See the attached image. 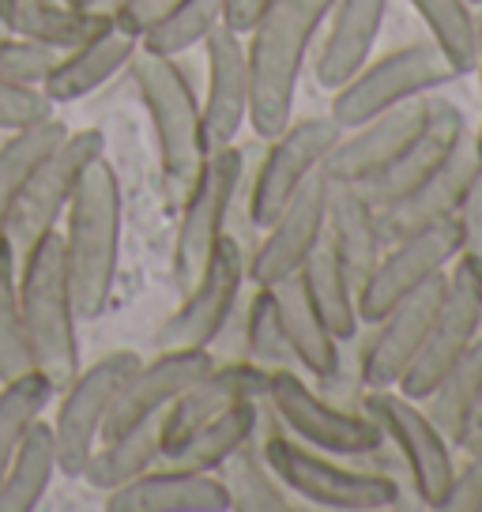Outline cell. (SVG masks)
<instances>
[{
    "label": "cell",
    "mask_w": 482,
    "mask_h": 512,
    "mask_svg": "<svg viewBox=\"0 0 482 512\" xmlns=\"http://www.w3.org/2000/svg\"><path fill=\"white\" fill-rule=\"evenodd\" d=\"M471 4H475V8H479V4H482V0H471Z\"/></svg>",
    "instance_id": "52"
},
{
    "label": "cell",
    "mask_w": 482,
    "mask_h": 512,
    "mask_svg": "<svg viewBox=\"0 0 482 512\" xmlns=\"http://www.w3.org/2000/svg\"><path fill=\"white\" fill-rule=\"evenodd\" d=\"M445 290V275L430 279L422 290L407 294L403 302H396L388 313H381L377 320L366 324V336L358 328L354 343V362H358V377L366 388H396L403 381V373L411 369V362L418 358L430 320L437 313Z\"/></svg>",
    "instance_id": "16"
},
{
    "label": "cell",
    "mask_w": 482,
    "mask_h": 512,
    "mask_svg": "<svg viewBox=\"0 0 482 512\" xmlns=\"http://www.w3.org/2000/svg\"><path fill=\"white\" fill-rule=\"evenodd\" d=\"M456 223H460V253H471L482 264V181L471 189L464 208L456 211Z\"/></svg>",
    "instance_id": "46"
},
{
    "label": "cell",
    "mask_w": 482,
    "mask_h": 512,
    "mask_svg": "<svg viewBox=\"0 0 482 512\" xmlns=\"http://www.w3.org/2000/svg\"><path fill=\"white\" fill-rule=\"evenodd\" d=\"M19 302L34 369L61 388L83 366L80 313L68 283L61 230H49L19 253Z\"/></svg>",
    "instance_id": "6"
},
{
    "label": "cell",
    "mask_w": 482,
    "mask_h": 512,
    "mask_svg": "<svg viewBox=\"0 0 482 512\" xmlns=\"http://www.w3.org/2000/svg\"><path fill=\"white\" fill-rule=\"evenodd\" d=\"M121 226H125V189L117 166L102 151L83 170L61 219L68 283L80 320H98L110 309L121 272Z\"/></svg>",
    "instance_id": "2"
},
{
    "label": "cell",
    "mask_w": 482,
    "mask_h": 512,
    "mask_svg": "<svg viewBox=\"0 0 482 512\" xmlns=\"http://www.w3.org/2000/svg\"><path fill=\"white\" fill-rule=\"evenodd\" d=\"M57 400V384L49 381L42 369H27L12 381H0V475L12 464L16 448L31 433L38 418Z\"/></svg>",
    "instance_id": "38"
},
{
    "label": "cell",
    "mask_w": 482,
    "mask_h": 512,
    "mask_svg": "<svg viewBox=\"0 0 482 512\" xmlns=\"http://www.w3.org/2000/svg\"><path fill=\"white\" fill-rule=\"evenodd\" d=\"M106 512H230V494L219 475L155 464L102 497Z\"/></svg>",
    "instance_id": "25"
},
{
    "label": "cell",
    "mask_w": 482,
    "mask_h": 512,
    "mask_svg": "<svg viewBox=\"0 0 482 512\" xmlns=\"http://www.w3.org/2000/svg\"><path fill=\"white\" fill-rule=\"evenodd\" d=\"M102 151H106V136L98 128H68L65 140L38 162V170L23 185L4 219V234L16 245V253H23L49 230H61V219H65L68 200L80 185L83 170Z\"/></svg>",
    "instance_id": "12"
},
{
    "label": "cell",
    "mask_w": 482,
    "mask_h": 512,
    "mask_svg": "<svg viewBox=\"0 0 482 512\" xmlns=\"http://www.w3.org/2000/svg\"><path fill=\"white\" fill-rule=\"evenodd\" d=\"M34 369L23 302H19V253L0 230V381H12Z\"/></svg>",
    "instance_id": "41"
},
{
    "label": "cell",
    "mask_w": 482,
    "mask_h": 512,
    "mask_svg": "<svg viewBox=\"0 0 482 512\" xmlns=\"http://www.w3.org/2000/svg\"><path fill=\"white\" fill-rule=\"evenodd\" d=\"M471 76L479 80V121L471 128H475V136H479V144H482V23H479V49H475V68H471Z\"/></svg>",
    "instance_id": "49"
},
{
    "label": "cell",
    "mask_w": 482,
    "mask_h": 512,
    "mask_svg": "<svg viewBox=\"0 0 482 512\" xmlns=\"http://www.w3.org/2000/svg\"><path fill=\"white\" fill-rule=\"evenodd\" d=\"M324 223H328V177L321 170L260 230L257 245L249 253V283L272 287L298 272L306 264V256L317 249V241L324 238Z\"/></svg>",
    "instance_id": "18"
},
{
    "label": "cell",
    "mask_w": 482,
    "mask_h": 512,
    "mask_svg": "<svg viewBox=\"0 0 482 512\" xmlns=\"http://www.w3.org/2000/svg\"><path fill=\"white\" fill-rule=\"evenodd\" d=\"M456 80H460V72L449 64V57L430 38H418V42L388 49L381 57H370L351 80L339 83L328 102V117L347 132L400 102L434 95Z\"/></svg>",
    "instance_id": "8"
},
{
    "label": "cell",
    "mask_w": 482,
    "mask_h": 512,
    "mask_svg": "<svg viewBox=\"0 0 482 512\" xmlns=\"http://www.w3.org/2000/svg\"><path fill=\"white\" fill-rule=\"evenodd\" d=\"M260 445L283 486L298 497V505H309V509L381 512L396 509L403 497H411L392 475L377 471L362 456L347 460V456H332V452L294 441L268 418V411H264Z\"/></svg>",
    "instance_id": "5"
},
{
    "label": "cell",
    "mask_w": 482,
    "mask_h": 512,
    "mask_svg": "<svg viewBox=\"0 0 482 512\" xmlns=\"http://www.w3.org/2000/svg\"><path fill=\"white\" fill-rule=\"evenodd\" d=\"M68 4H76V8H91V0H68Z\"/></svg>",
    "instance_id": "51"
},
{
    "label": "cell",
    "mask_w": 482,
    "mask_h": 512,
    "mask_svg": "<svg viewBox=\"0 0 482 512\" xmlns=\"http://www.w3.org/2000/svg\"><path fill=\"white\" fill-rule=\"evenodd\" d=\"M479 181H482V144H479V136H475V128H471V121H467L464 132H460V140L452 144L449 159L441 162L411 196H403L400 204H392V208L381 211L388 238L407 234V230H415V226L452 219L456 211L464 208V200L471 196V189H475Z\"/></svg>",
    "instance_id": "23"
},
{
    "label": "cell",
    "mask_w": 482,
    "mask_h": 512,
    "mask_svg": "<svg viewBox=\"0 0 482 512\" xmlns=\"http://www.w3.org/2000/svg\"><path fill=\"white\" fill-rule=\"evenodd\" d=\"M441 512H482V445L467 448L464 464H456Z\"/></svg>",
    "instance_id": "44"
},
{
    "label": "cell",
    "mask_w": 482,
    "mask_h": 512,
    "mask_svg": "<svg viewBox=\"0 0 482 512\" xmlns=\"http://www.w3.org/2000/svg\"><path fill=\"white\" fill-rule=\"evenodd\" d=\"M306 294L313 298V305L321 309V317L328 320V328L336 332L343 343H351L362 328V313H358V283L351 279L347 264L339 260L336 245L324 234L317 241V249L306 256V264L298 268Z\"/></svg>",
    "instance_id": "31"
},
{
    "label": "cell",
    "mask_w": 482,
    "mask_h": 512,
    "mask_svg": "<svg viewBox=\"0 0 482 512\" xmlns=\"http://www.w3.org/2000/svg\"><path fill=\"white\" fill-rule=\"evenodd\" d=\"M170 4H174V0H125V4L117 8V16H110V19L121 31H129L132 38L144 42V34L170 12Z\"/></svg>",
    "instance_id": "45"
},
{
    "label": "cell",
    "mask_w": 482,
    "mask_h": 512,
    "mask_svg": "<svg viewBox=\"0 0 482 512\" xmlns=\"http://www.w3.org/2000/svg\"><path fill=\"white\" fill-rule=\"evenodd\" d=\"M226 23V0H174L170 12L144 34L140 49L162 57H189Z\"/></svg>",
    "instance_id": "39"
},
{
    "label": "cell",
    "mask_w": 482,
    "mask_h": 512,
    "mask_svg": "<svg viewBox=\"0 0 482 512\" xmlns=\"http://www.w3.org/2000/svg\"><path fill=\"white\" fill-rule=\"evenodd\" d=\"M144 358L136 351H106L91 366H80L76 377L57 388L53 400V441H57V460L61 475L80 479L83 464L91 460V452L102 441L106 418L113 411V400L121 392V384L132 377V369Z\"/></svg>",
    "instance_id": "11"
},
{
    "label": "cell",
    "mask_w": 482,
    "mask_h": 512,
    "mask_svg": "<svg viewBox=\"0 0 482 512\" xmlns=\"http://www.w3.org/2000/svg\"><path fill=\"white\" fill-rule=\"evenodd\" d=\"M211 366H215V354L211 351H196V347H159L155 358L140 362V366L132 369L129 381L121 384L102 437L162 418L170 411V403H174L196 377H204Z\"/></svg>",
    "instance_id": "20"
},
{
    "label": "cell",
    "mask_w": 482,
    "mask_h": 512,
    "mask_svg": "<svg viewBox=\"0 0 482 512\" xmlns=\"http://www.w3.org/2000/svg\"><path fill=\"white\" fill-rule=\"evenodd\" d=\"M125 0H91V12H102V16H117V8H121Z\"/></svg>",
    "instance_id": "50"
},
{
    "label": "cell",
    "mask_w": 482,
    "mask_h": 512,
    "mask_svg": "<svg viewBox=\"0 0 482 512\" xmlns=\"http://www.w3.org/2000/svg\"><path fill=\"white\" fill-rule=\"evenodd\" d=\"M358 407L377 422L381 437L403 460L411 479V497L422 509L441 512V501L449 494L452 471H456V448L437 430L434 418L426 415L422 400L403 396L400 388H366Z\"/></svg>",
    "instance_id": "10"
},
{
    "label": "cell",
    "mask_w": 482,
    "mask_h": 512,
    "mask_svg": "<svg viewBox=\"0 0 482 512\" xmlns=\"http://www.w3.org/2000/svg\"><path fill=\"white\" fill-rule=\"evenodd\" d=\"M264 430V403L260 400H245L234 403L226 415L211 418L208 426H200L193 437H185L177 448H170L162 456V464L174 467H189V471H219V467L238 452L249 437H257Z\"/></svg>",
    "instance_id": "32"
},
{
    "label": "cell",
    "mask_w": 482,
    "mask_h": 512,
    "mask_svg": "<svg viewBox=\"0 0 482 512\" xmlns=\"http://www.w3.org/2000/svg\"><path fill=\"white\" fill-rule=\"evenodd\" d=\"M268 388V369L245 358H215V366L196 377L162 415V456L177 448L185 437H193L200 426H208L211 418L226 415L234 403L264 400Z\"/></svg>",
    "instance_id": "21"
},
{
    "label": "cell",
    "mask_w": 482,
    "mask_h": 512,
    "mask_svg": "<svg viewBox=\"0 0 482 512\" xmlns=\"http://www.w3.org/2000/svg\"><path fill=\"white\" fill-rule=\"evenodd\" d=\"M332 0H268L245 31L249 57V128L268 140L294 117L298 80L306 76Z\"/></svg>",
    "instance_id": "1"
},
{
    "label": "cell",
    "mask_w": 482,
    "mask_h": 512,
    "mask_svg": "<svg viewBox=\"0 0 482 512\" xmlns=\"http://www.w3.org/2000/svg\"><path fill=\"white\" fill-rule=\"evenodd\" d=\"M460 253V223L456 215L441 219V223L415 226L407 234L388 238L381 260L373 264V272L362 279L358 287V313L362 324L377 320L388 313L396 302H403L407 294L422 290L430 279L449 272V264Z\"/></svg>",
    "instance_id": "14"
},
{
    "label": "cell",
    "mask_w": 482,
    "mask_h": 512,
    "mask_svg": "<svg viewBox=\"0 0 482 512\" xmlns=\"http://www.w3.org/2000/svg\"><path fill=\"white\" fill-rule=\"evenodd\" d=\"M249 287V253L238 238L226 234L223 245L211 253L208 268L200 272L189 290L177 294V309L159 324V347H196L211 351L215 336L223 332L230 313L238 309L241 294Z\"/></svg>",
    "instance_id": "15"
},
{
    "label": "cell",
    "mask_w": 482,
    "mask_h": 512,
    "mask_svg": "<svg viewBox=\"0 0 482 512\" xmlns=\"http://www.w3.org/2000/svg\"><path fill=\"white\" fill-rule=\"evenodd\" d=\"M388 16V0H332L317 46L309 57V76L321 91H336L373 57Z\"/></svg>",
    "instance_id": "22"
},
{
    "label": "cell",
    "mask_w": 482,
    "mask_h": 512,
    "mask_svg": "<svg viewBox=\"0 0 482 512\" xmlns=\"http://www.w3.org/2000/svg\"><path fill=\"white\" fill-rule=\"evenodd\" d=\"M129 80L147 113L162 181L170 192H185L200 162L208 159L204 106L189 57H162L140 49L129 64Z\"/></svg>",
    "instance_id": "4"
},
{
    "label": "cell",
    "mask_w": 482,
    "mask_h": 512,
    "mask_svg": "<svg viewBox=\"0 0 482 512\" xmlns=\"http://www.w3.org/2000/svg\"><path fill=\"white\" fill-rule=\"evenodd\" d=\"M339 136L343 128L328 113H309V117H290L287 128L260 140L264 151L257 155V162H253V147H245V177H241L238 204L230 219V238H238L245 253H253L260 230L287 208L290 196L313 174H321Z\"/></svg>",
    "instance_id": "3"
},
{
    "label": "cell",
    "mask_w": 482,
    "mask_h": 512,
    "mask_svg": "<svg viewBox=\"0 0 482 512\" xmlns=\"http://www.w3.org/2000/svg\"><path fill=\"white\" fill-rule=\"evenodd\" d=\"M204 53V140L208 151L238 144L249 125V57H245V34L223 23L200 46Z\"/></svg>",
    "instance_id": "19"
},
{
    "label": "cell",
    "mask_w": 482,
    "mask_h": 512,
    "mask_svg": "<svg viewBox=\"0 0 482 512\" xmlns=\"http://www.w3.org/2000/svg\"><path fill=\"white\" fill-rule=\"evenodd\" d=\"M264 4L268 0H226V23L234 27V31H249L253 27V19L264 12Z\"/></svg>",
    "instance_id": "47"
},
{
    "label": "cell",
    "mask_w": 482,
    "mask_h": 512,
    "mask_svg": "<svg viewBox=\"0 0 482 512\" xmlns=\"http://www.w3.org/2000/svg\"><path fill=\"white\" fill-rule=\"evenodd\" d=\"M57 475H61V460H57L53 426L46 418H38L31 433L23 437V445L16 448L12 464L0 475V512H34L46 501Z\"/></svg>",
    "instance_id": "33"
},
{
    "label": "cell",
    "mask_w": 482,
    "mask_h": 512,
    "mask_svg": "<svg viewBox=\"0 0 482 512\" xmlns=\"http://www.w3.org/2000/svg\"><path fill=\"white\" fill-rule=\"evenodd\" d=\"M479 16H482V4H479Z\"/></svg>",
    "instance_id": "53"
},
{
    "label": "cell",
    "mask_w": 482,
    "mask_h": 512,
    "mask_svg": "<svg viewBox=\"0 0 482 512\" xmlns=\"http://www.w3.org/2000/svg\"><path fill=\"white\" fill-rule=\"evenodd\" d=\"M215 475L223 479L226 494H230V512H287L298 505V497L290 494L268 464L260 433L249 437Z\"/></svg>",
    "instance_id": "34"
},
{
    "label": "cell",
    "mask_w": 482,
    "mask_h": 512,
    "mask_svg": "<svg viewBox=\"0 0 482 512\" xmlns=\"http://www.w3.org/2000/svg\"><path fill=\"white\" fill-rule=\"evenodd\" d=\"M482 332V264L471 253H456L445 272V290L437 313L430 320V332L411 369L396 384L403 396L426 400L430 388L441 381V373L471 347V339Z\"/></svg>",
    "instance_id": "13"
},
{
    "label": "cell",
    "mask_w": 482,
    "mask_h": 512,
    "mask_svg": "<svg viewBox=\"0 0 482 512\" xmlns=\"http://www.w3.org/2000/svg\"><path fill=\"white\" fill-rule=\"evenodd\" d=\"M65 132H68V125L53 113L46 121H34V125L16 128V132L4 136V144H0V230H4L8 208L16 204V196L23 192V185H27L31 174L38 170V162L65 140Z\"/></svg>",
    "instance_id": "36"
},
{
    "label": "cell",
    "mask_w": 482,
    "mask_h": 512,
    "mask_svg": "<svg viewBox=\"0 0 482 512\" xmlns=\"http://www.w3.org/2000/svg\"><path fill=\"white\" fill-rule=\"evenodd\" d=\"M102 19V12L76 8L68 0H0V31L23 34L57 53L80 46L87 34L102 27Z\"/></svg>",
    "instance_id": "29"
},
{
    "label": "cell",
    "mask_w": 482,
    "mask_h": 512,
    "mask_svg": "<svg viewBox=\"0 0 482 512\" xmlns=\"http://www.w3.org/2000/svg\"><path fill=\"white\" fill-rule=\"evenodd\" d=\"M57 49L42 46V42H31L23 34L0 31V76L16 83H27V87H42L46 76L57 64Z\"/></svg>",
    "instance_id": "42"
},
{
    "label": "cell",
    "mask_w": 482,
    "mask_h": 512,
    "mask_svg": "<svg viewBox=\"0 0 482 512\" xmlns=\"http://www.w3.org/2000/svg\"><path fill=\"white\" fill-rule=\"evenodd\" d=\"M162 464V418L132 426V430L110 433L102 437L98 448L91 452V460L83 464L80 479L95 490V494H113L117 486L132 482L136 475H144L147 467Z\"/></svg>",
    "instance_id": "30"
},
{
    "label": "cell",
    "mask_w": 482,
    "mask_h": 512,
    "mask_svg": "<svg viewBox=\"0 0 482 512\" xmlns=\"http://www.w3.org/2000/svg\"><path fill=\"white\" fill-rule=\"evenodd\" d=\"M140 53V38H132L129 31H121L110 16L102 19V27L91 31L80 46L65 49L53 72L46 76L42 91L53 106H72V102H83L95 91L110 87L121 72H129L132 57Z\"/></svg>",
    "instance_id": "24"
},
{
    "label": "cell",
    "mask_w": 482,
    "mask_h": 512,
    "mask_svg": "<svg viewBox=\"0 0 482 512\" xmlns=\"http://www.w3.org/2000/svg\"><path fill=\"white\" fill-rule=\"evenodd\" d=\"M241 351L245 362H257L260 369H298L294 366V354H290L287 332H283V320L275 309L272 287H245L241 294Z\"/></svg>",
    "instance_id": "40"
},
{
    "label": "cell",
    "mask_w": 482,
    "mask_h": 512,
    "mask_svg": "<svg viewBox=\"0 0 482 512\" xmlns=\"http://www.w3.org/2000/svg\"><path fill=\"white\" fill-rule=\"evenodd\" d=\"M324 234L336 245L339 260L347 264L351 279L362 287V279L373 272L388 245V230L381 219V208L370 200L362 185L347 181H328V223Z\"/></svg>",
    "instance_id": "28"
},
{
    "label": "cell",
    "mask_w": 482,
    "mask_h": 512,
    "mask_svg": "<svg viewBox=\"0 0 482 512\" xmlns=\"http://www.w3.org/2000/svg\"><path fill=\"white\" fill-rule=\"evenodd\" d=\"M479 396H482V332L471 339V347L441 373V381L422 400L426 415L434 418L437 430L449 437L452 448L460 441V430H464L467 415H471V407H475Z\"/></svg>",
    "instance_id": "35"
},
{
    "label": "cell",
    "mask_w": 482,
    "mask_h": 512,
    "mask_svg": "<svg viewBox=\"0 0 482 512\" xmlns=\"http://www.w3.org/2000/svg\"><path fill=\"white\" fill-rule=\"evenodd\" d=\"M53 110L57 106L49 102L42 87H27V83L0 76V132H16L34 121H46L53 117Z\"/></svg>",
    "instance_id": "43"
},
{
    "label": "cell",
    "mask_w": 482,
    "mask_h": 512,
    "mask_svg": "<svg viewBox=\"0 0 482 512\" xmlns=\"http://www.w3.org/2000/svg\"><path fill=\"white\" fill-rule=\"evenodd\" d=\"M411 12L422 19L426 38L434 42L449 64L460 72V80L475 68V49H479V8L471 0H407Z\"/></svg>",
    "instance_id": "37"
},
{
    "label": "cell",
    "mask_w": 482,
    "mask_h": 512,
    "mask_svg": "<svg viewBox=\"0 0 482 512\" xmlns=\"http://www.w3.org/2000/svg\"><path fill=\"white\" fill-rule=\"evenodd\" d=\"M272 298L283 320V332H287L290 354H294V366L298 373H306L309 381L317 384L324 377H332L343 366V354L347 343L328 328V320L321 317V309L313 305V298L306 294L302 275L294 272L287 279L272 283Z\"/></svg>",
    "instance_id": "27"
},
{
    "label": "cell",
    "mask_w": 482,
    "mask_h": 512,
    "mask_svg": "<svg viewBox=\"0 0 482 512\" xmlns=\"http://www.w3.org/2000/svg\"><path fill=\"white\" fill-rule=\"evenodd\" d=\"M464 125H467V113L460 110L452 98L434 95V110L426 117L422 132L407 144V151L388 166L385 174L373 177L370 185H362V189L370 192L373 204L385 211V208H392V204H400L403 196H411L441 162L449 159L452 144L460 140Z\"/></svg>",
    "instance_id": "26"
},
{
    "label": "cell",
    "mask_w": 482,
    "mask_h": 512,
    "mask_svg": "<svg viewBox=\"0 0 482 512\" xmlns=\"http://www.w3.org/2000/svg\"><path fill=\"white\" fill-rule=\"evenodd\" d=\"M434 95H418L411 102H400V106L362 121V125L347 128L324 159V177L347 181V185H370L373 177H381L422 132L426 117L434 110Z\"/></svg>",
    "instance_id": "17"
},
{
    "label": "cell",
    "mask_w": 482,
    "mask_h": 512,
    "mask_svg": "<svg viewBox=\"0 0 482 512\" xmlns=\"http://www.w3.org/2000/svg\"><path fill=\"white\" fill-rule=\"evenodd\" d=\"M482 445V396L475 400L471 415H467L464 430H460V441H456V452H467V448H479Z\"/></svg>",
    "instance_id": "48"
},
{
    "label": "cell",
    "mask_w": 482,
    "mask_h": 512,
    "mask_svg": "<svg viewBox=\"0 0 482 512\" xmlns=\"http://www.w3.org/2000/svg\"><path fill=\"white\" fill-rule=\"evenodd\" d=\"M260 403L283 433H290L302 445L332 452V456L354 460L385 441L377 422L362 407H347V403H336L332 396L317 392L313 381L298 369L268 373V388H264Z\"/></svg>",
    "instance_id": "9"
},
{
    "label": "cell",
    "mask_w": 482,
    "mask_h": 512,
    "mask_svg": "<svg viewBox=\"0 0 482 512\" xmlns=\"http://www.w3.org/2000/svg\"><path fill=\"white\" fill-rule=\"evenodd\" d=\"M241 177H245V147L230 144L208 151V159L200 162L189 189L181 192L174 245H170V279H174L177 294L193 287L200 272L208 268L211 253L230 234Z\"/></svg>",
    "instance_id": "7"
}]
</instances>
